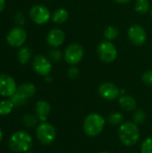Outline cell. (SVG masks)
<instances>
[{
  "label": "cell",
  "instance_id": "1",
  "mask_svg": "<svg viewBox=\"0 0 152 153\" xmlns=\"http://www.w3.org/2000/svg\"><path fill=\"white\" fill-rule=\"evenodd\" d=\"M140 136L139 126L134 122H125L119 126L118 138L120 142L127 147L134 146L139 142Z\"/></svg>",
  "mask_w": 152,
  "mask_h": 153
},
{
  "label": "cell",
  "instance_id": "2",
  "mask_svg": "<svg viewBox=\"0 0 152 153\" xmlns=\"http://www.w3.org/2000/svg\"><path fill=\"white\" fill-rule=\"evenodd\" d=\"M106 125L105 118L99 113L89 114L83 121V131L90 137L99 135Z\"/></svg>",
  "mask_w": 152,
  "mask_h": 153
},
{
  "label": "cell",
  "instance_id": "3",
  "mask_svg": "<svg viewBox=\"0 0 152 153\" xmlns=\"http://www.w3.org/2000/svg\"><path fill=\"white\" fill-rule=\"evenodd\" d=\"M9 147L14 152H27L33 144L32 137L24 131L13 133L9 139Z\"/></svg>",
  "mask_w": 152,
  "mask_h": 153
},
{
  "label": "cell",
  "instance_id": "4",
  "mask_svg": "<svg viewBox=\"0 0 152 153\" xmlns=\"http://www.w3.org/2000/svg\"><path fill=\"white\" fill-rule=\"evenodd\" d=\"M36 136L39 143L44 145H48L52 143L56 137V131L53 125L47 122H41L37 126Z\"/></svg>",
  "mask_w": 152,
  "mask_h": 153
},
{
  "label": "cell",
  "instance_id": "5",
  "mask_svg": "<svg viewBox=\"0 0 152 153\" xmlns=\"http://www.w3.org/2000/svg\"><path fill=\"white\" fill-rule=\"evenodd\" d=\"M99 59L104 63H112L117 57V50L116 46L108 40L99 43L97 48Z\"/></svg>",
  "mask_w": 152,
  "mask_h": 153
},
{
  "label": "cell",
  "instance_id": "6",
  "mask_svg": "<svg viewBox=\"0 0 152 153\" xmlns=\"http://www.w3.org/2000/svg\"><path fill=\"white\" fill-rule=\"evenodd\" d=\"M83 55H84V51L80 44L71 43L65 49L64 57L69 65H75L82 61Z\"/></svg>",
  "mask_w": 152,
  "mask_h": 153
},
{
  "label": "cell",
  "instance_id": "7",
  "mask_svg": "<svg viewBox=\"0 0 152 153\" xmlns=\"http://www.w3.org/2000/svg\"><path fill=\"white\" fill-rule=\"evenodd\" d=\"M30 17L31 21L35 22L36 24L42 25V24L47 23L49 21L51 14H50L49 10L46 6L41 5V4H36L30 8Z\"/></svg>",
  "mask_w": 152,
  "mask_h": 153
},
{
  "label": "cell",
  "instance_id": "8",
  "mask_svg": "<svg viewBox=\"0 0 152 153\" xmlns=\"http://www.w3.org/2000/svg\"><path fill=\"white\" fill-rule=\"evenodd\" d=\"M27 39V32L20 27L12 29L6 36V41L8 45L13 48L22 47Z\"/></svg>",
  "mask_w": 152,
  "mask_h": 153
},
{
  "label": "cell",
  "instance_id": "9",
  "mask_svg": "<svg viewBox=\"0 0 152 153\" xmlns=\"http://www.w3.org/2000/svg\"><path fill=\"white\" fill-rule=\"evenodd\" d=\"M130 41L135 46H142L147 39V33L145 29L139 24L132 25L127 31Z\"/></svg>",
  "mask_w": 152,
  "mask_h": 153
},
{
  "label": "cell",
  "instance_id": "10",
  "mask_svg": "<svg viewBox=\"0 0 152 153\" xmlns=\"http://www.w3.org/2000/svg\"><path fill=\"white\" fill-rule=\"evenodd\" d=\"M34 71L42 76H47L52 71V65L49 59L42 55H38L34 57L32 62Z\"/></svg>",
  "mask_w": 152,
  "mask_h": 153
},
{
  "label": "cell",
  "instance_id": "11",
  "mask_svg": "<svg viewBox=\"0 0 152 153\" xmlns=\"http://www.w3.org/2000/svg\"><path fill=\"white\" fill-rule=\"evenodd\" d=\"M17 91L16 82L8 74H0V95L11 97Z\"/></svg>",
  "mask_w": 152,
  "mask_h": 153
},
{
  "label": "cell",
  "instance_id": "12",
  "mask_svg": "<svg viewBox=\"0 0 152 153\" xmlns=\"http://www.w3.org/2000/svg\"><path fill=\"white\" fill-rule=\"evenodd\" d=\"M99 93L101 98L107 100H114L119 97L120 89L112 82H104L99 88Z\"/></svg>",
  "mask_w": 152,
  "mask_h": 153
},
{
  "label": "cell",
  "instance_id": "13",
  "mask_svg": "<svg viewBox=\"0 0 152 153\" xmlns=\"http://www.w3.org/2000/svg\"><path fill=\"white\" fill-rule=\"evenodd\" d=\"M65 40V34L60 29L51 30L47 36V42L50 47L57 48L63 45Z\"/></svg>",
  "mask_w": 152,
  "mask_h": 153
},
{
  "label": "cell",
  "instance_id": "14",
  "mask_svg": "<svg viewBox=\"0 0 152 153\" xmlns=\"http://www.w3.org/2000/svg\"><path fill=\"white\" fill-rule=\"evenodd\" d=\"M51 107L50 104L46 100H39L35 105V112L36 116L41 122H47V119L50 114Z\"/></svg>",
  "mask_w": 152,
  "mask_h": 153
},
{
  "label": "cell",
  "instance_id": "15",
  "mask_svg": "<svg viewBox=\"0 0 152 153\" xmlns=\"http://www.w3.org/2000/svg\"><path fill=\"white\" fill-rule=\"evenodd\" d=\"M119 106L125 111H134L137 107L135 99L130 95H122L119 98Z\"/></svg>",
  "mask_w": 152,
  "mask_h": 153
},
{
  "label": "cell",
  "instance_id": "16",
  "mask_svg": "<svg viewBox=\"0 0 152 153\" xmlns=\"http://www.w3.org/2000/svg\"><path fill=\"white\" fill-rule=\"evenodd\" d=\"M17 92L22 94L26 99H30L32 96H34V94L36 93V87L33 83L26 82V83L20 85L17 88Z\"/></svg>",
  "mask_w": 152,
  "mask_h": 153
},
{
  "label": "cell",
  "instance_id": "17",
  "mask_svg": "<svg viewBox=\"0 0 152 153\" xmlns=\"http://www.w3.org/2000/svg\"><path fill=\"white\" fill-rule=\"evenodd\" d=\"M68 17H69V13L66 9L58 8L54 12V13L52 15V20L55 23L62 24L67 21Z\"/></svg>",
  "mask_w": 152,
  "mask_h": 153
},
{
  "label": "cell",
  "instance_id": "18",
  "mask_svg": "<svg viewBox=\"0 0 152 153\" xmlns=\"http://www.w3.org/2000/svg\"><path fill=\"white\" fill-rule=\"evenodd\" d=\"M31 56H32L31 50H30L29 48H27V47L22 48L18 51V54H17L18 60H19V62H20L22 65L27 64V63L30 60Z\"/></svg>",
  "mask_w": 152,
  "mask_h": 153
},
{
  "label": "cell",
  "instance_id": "19",
  "mask_svg": "<svg viewBox=\"0 0 152 153\" xmlns=\"http://www.w3.org/2000/svg\"><path fill=\"white\" fill-rule=\"evenodd\" d=\"M151 10L149 0H135V11L140 14H145Z\"/></svg>",
  "mask_w": 152,
  "mask_h": 153
},
{
  "label": "cell",
  "instance_id": "20",
  "mask_svg": "<svg viewBox=\"0 0 152 153\" xmlns=\"http://www.w3.org/2000/svg\"><path fill=\"white\" fill-rule=\"evenodd\" d=\"M119 35V30L115 26H108L104 30V37L107 40L111 41L116 39Z\"/></svg>",
  "mask_w": 152,
  "mask_h": 153
},
{
  "label": "cell",
  "instance_id": "21",
  "mask_svg": "<svg viewBox=\"0 0 152 153\" xmlns=\"http://www.w3.org/2000/svg\"><path fill=\"white\" fill-rule=\"evenodd\" d=\"M14 108L13 102L10 100H5L0 101V115L1 116H6L10 114Z\"/></svg>",
  "mask_w": 152,
  "mask_h": 153
},
{
  "label": "cell",
  "instance_id": "22",
  "mask_svg": "<svg viewBox=\"0 0 152 153\" xmlns=\"http://www.w3.org/2000/svg\"><path fill=\"white\" fill-rule=\"evenodd\" d=\"M124 115L120 112H115L109 115L108 117V122L112 126H121L124 123Z\"/></svg>",
  "mask_w": 152,
  "mask_h": 153
},
{
  "label": "cell",
  "instance_id": "23",
  "mask_svg": "<svg viewBox=\"0 0 152 153\" xmlns=\"http://www.w3.org/2000/svg\"><path fill=\"white\" fill-rule=\"evenodd\" d=\"M28 99H26L25 97H23L22 94H20L19 92H15L13 96L10 97V100L13 102V106L16 107V108H20L22 106H23L26 101H27Z\"/></svg>",
  "mask_w": 152,
  "mask_h": 153
},
{
  "label": "cell",
  "instance_id": "24",
  "mask_svg": "<svg viewBox=\"0 0 152 153\" xmlns=\"http://www.w3.org/2000/svg\"><path fill=\"white\" fill-rule=\"evenodd\" d=\"M146 113L142 109H135L134 113L133 115V122H134L136 125L143 124L146 120Z\"/></svg>",
  "mask_w": 152,
  "mask_h": 153
},
{
  "label": "cell",
  "instance_id": "25",
  "mask_svg": "<svg viewBox=\"0 0 152 153\" xmlns=\"http://www.w3.org/2000/svg\"><path fill=\"white\" fill-rule=\"evenodd\" d=\"M38 119L39 118L37 117V116H33V115L28 114V115L23 117L22 123H23V125L26 127L31 128V127H34V126H36L38 125Z\"/></svg>",
  "mask_w": 152,
  "mask_h": 153
},
{
  "label": "cell",
  "instance_id": "26",
  "mask_svg": "<svg viewBox=\"0 0 152 153\" xmlns=\"http://www.w3.org/2000/svg\"><path fill=\"white\" fill-rule=\"evenodd\" d=\"M141 153H152V137L143 140L141 145Z\"/></svg>",
  "mask_w": 152,
  "mask_h": 153
},
{
  "label": "cell",
  "instance_id": "27",
  "mask_svg": "<svg viewBox=\"0 0 152 153\" xmlns=\"http://www.w3.org/2000/svg\"><path fill=\"white\" fill-rule=\"evenodd\" d=\"M48 56L49 57L55 61V62H59L62 60L63 58V53L59 50V49H56V48H54V49H51L49 52H48Z\"/></svg>",
  "mask_w": 152,
  "mask_h": 153
},
{
  "label": "cell",
  "instance_id": "28",
  "mask_svg": "<svg viewBox=\"0 0 152 153\" xmlns=\"http://www.w3.org/2000/svg\"><path fill=\"white\" fill-rule=\"evenodd\" d=\"M80 74V70L77 66L75 65H71L67 69V75L71 79H76Z\"/></svg>",
  "mask_w": 152,
  "mask_h": 153
},
{
  "label": "cell",
  "instance_id": "29",
  "mask_svg": "<svg viewBox=\"0 0 152 153\" xmlns=\"http://www.w3.org/2000/svg\"><path fill=\"white\" fill-rule=\"evenodd\" d=\"M142 82H143L145 84L152 86V69L146 71V72L142 74Z\"/></svg>",
  "mask_w": 152,
  "mask_h": 153
},
{
  "label": "cell",
  "instance_id": "30",
  "mask_svg": "<svg viewBox=\"0 0 152 153\" xmlns=\"http://www.w3.org/2000/svg\"><path fill=\"white\" fill-rule=\"evenodd\" d=\"M14 20H15V22H16L18 25H23V24H24V22H25V17H24L23 13H22V12L17 13L15 14Z\"/></svg>",
  "mask_w": 152,
  "mask_h": 153
},
{
  "label": "cell",
  "instance_id": "31",
  "mask_svg": "<svg viewBox=\"0 0 152 153\" xmlns=\"http://www.w3.org/2000/svg\"><path fill=\"white\" fill-rule=\"evenodd\" d=\"M5 6V0H0V13L4 9Z\"/></svg>",
  "mask_w": 152,
  "mask_h": 153
},
{
  "label": "cell",
  "instance_id": "32",
  "mask_svg": "<svg viewBox=\"0 0 152 153\" xmlns=\"http://www.w3.org/2000/svg\"><path fill=\"white\" fill-rule=\"evenodd\" d=\"M114 1L118 4H127V3H130L132 0H114Z\"/></svg>",
  "mask_w": 152,
  "mask_h": 153
},
{
  "label": "cell",
  "instance_id": "33",
  "mask_svg": "<svg viewBox=\"0 0 152 153\" xmlns=\"http://www.w3.org/2000/svg\"><path fill=\"white\" fill-rule=\"evenodd\" d=\"M2 139H3V132H2V130L0 129V142L2 141Z\"/></svg>",
  "mask_w": 152,
  "mask_h": 153
},
{
  "label": "cell",
  "instance_id": "34",
  "mask_svg": "<svg viewBox=\"0 0 152 153\" xmlns=\"http://www.w3.org/2000/svg\"><path fill=\"white\" fill-rule=\"evenodd\" d=\"M150 13H151V17H152V7H151V9L150 10Z\"/></svg>",
  "mask_w": 152,
  "mask_h": 153
},
{
  "label": "cell",
  "instance_id": "35",
  "mask_svg": "<svg viewBox=\"0 0 152 153\" xmlns=\"http://www.w3.org/2000/svg\"><path fill=\"white\" fill-rule=\"evenodd\" d=\"M99 153H110V152H99Z\"/></svg>",
  "mask_w": 152,
  "mask_h": 153
},
{
  "label": "cell",
  "instance_id": "36",
  "mask_svg": "<svg viewBox=\"0 0 152 153\" xmlns=\"http://www.w3.org/2000/svg\"><path fill=\"white\" fill-rule=\"evenodd\" d=\"M24 153H33V152H24Z\"/></svg>",
  "mask_w": 152,
  "mask_h": 153
},
{
  "label": "cell",
  "instance_id": "37",
  "mask_svg": "<svg viewBox=\"0 0 152 153\" xmlns=\"http://www.w3.org/2000/svg\"><path fill=\"white\" fill-rule=\"evenodd\" d=\"M129 153H135V152H129Z\"/></svg>",
  "mask_w": 152,
  "mask_h": 153
}]
</instances>
